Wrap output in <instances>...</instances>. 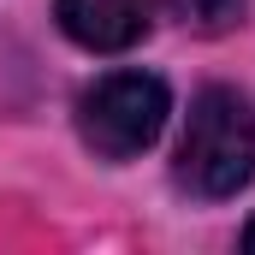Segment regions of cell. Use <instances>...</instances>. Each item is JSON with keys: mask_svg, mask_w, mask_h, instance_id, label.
<instances>
[{"mask_svg": "<svg viewBox=\"0 0 255 255\" xmlns=\"http://www.w3.org/2000/svg\"><path fill=\"white\" fill-rule=\"evenodd\" d=\"M244 250L255 255V220H250V226H244Z\"/></svg>", "mask_w": 255, "mask_h": 255, "instance_id": "cell-5", "label": "cell"}, {"mask_svg": "<svg viewBox=\"0 0 255 255\" xmlns=\"http://www.w3.org/2000/svg\"><path fill=\"white\" fill-rule=\"evenodd\" d=\"M255 178V113L226 83L202 89L190 101V125L178 142V184L190 196H238Z\"/></svg>", "mask_w": 255, "mask_h": 255, "instance_id": "cell-1", "label": "cell"}, {"mask_svg": "<svg viewBox=\"0 0 255 255\" xmlns=\"http://www.w3.org/2000/svg\"><path fill=\"white\" fill-rule=\"evenodd\" d=\"M166 6H172V18L184 30H196V36H226L250 12V0H166Z\"/></svg>", "mask_w": 255, "mask_h": 255, "instance_id": "cell-4", "label": "cell"}, {"mask_svg": "<svg viewBox=\"0 0 255 255\" xmlns=\"http://www.w3.org/2000/svg\"><path fill=\"white\" fill-rule=\"evenodd\" d=\"M60 30L89 54H125L154 30V0H54Z\"/></svg>", "mask_w": 255, "mask_h": 255, "instance_id": "cell-3", "label": "cell"}, {"mask_svg": "<svg viewBox=\"0 0 255 255\" xmlns=\"http://www.w3.org/2000/svg\"><path fill=\"white\" fill-rule=\"evenodd\" d=\"M172 113V95L154 71H107L77 95V136L101 160H130L142 154Z\"/></svg>", "mask_w": 255, "mask_h": 255, "instance_id": "cell-2", "label": "cell"}]
</instances>
